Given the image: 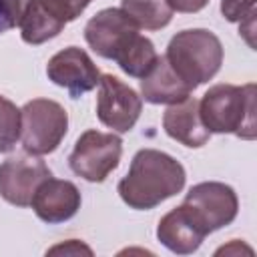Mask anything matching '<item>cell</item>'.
<instances>
[{"label":"cell","instance_id":"6","mask_svg":"<svg viewBox=\"0 0 257 257\" xmlns=\"http://www.w3.org/2000/svg\"><path fill=\"white\" fill-rule=\"evenodd\" d=\"M143 112V98L139 92L124 84L112 74H100L98 96H96V116L98 120L112 128L114 133H128Z\"/></svg>","mask_w":257,"mask_h":257},{"label":"cell","instance_id":"15","mask_svg":"<svg viewBox=\"0 0 257 257\" xmlns=\"http://www.w3.org/2000/svg\"><path fill=\"white\" fill-rule=\"evenodd\" d=\"M120 10L145 30H161L173 20V10L167 0H120Z\"/></svg>","mask_w":257,"mask_h":257},{"label":"cell","instance_id":"19","mask_svg":"<svg viewBox=\"0 0 257 257\" xmlns=\"http://www.w3.org/2000/svg\"><path fill=\"white\" fill-rule=\"evenodd\" d=\"M26 4H28V0H0V12L6 18L8 28L20 24V18L24 14Z\"/></svg>","mask_w":257,"mask_h":257},{"label":"cell","instance_id":"22","mask_svg":"<svg viewBox=\"0 0 257 257\" xmlns=\"http://www.w3.org/2000/svg\"><path fill=\"white\" fill-rule=\"evenodd\" d=\"M78 2H82V4H84V6H88V4H90V2H92V0H78Z\"/></svg>","mask_w":257,"mask_h":257},{"label":"cell","instance_id":"10","mask_svg":"<svg viewBox=\"0 0 257 257\" xmlns=\"http://www.w3.org/2000/svg\"><path fill=\"white\" fill-rule=\"evenodd\" d=\"M46 76L56 86L68 90L72 98L90 92L100 82V70L78 46H66L58 50L46 64Z\"/></svg>","mask_w":257,"mask_h":257},{"label":"cell","instance_id":"12","mask_svg":"<svg viewBox=\"0 0 257 257\" xmlns=\"http://www.w3.org/2000/svg\"><path fill=\"white\" fill-rule=\"evenodd\" d=\"M80 191L74 183L48 177L38 185L30 207L40 221L56 225L72 219L80 209Z\"/></svg>","mask_w":257,"mask_h":257},{"label":"cell","instance_id":"4","mask_svg":"<svg viewBox=\"0 0 257 257\" xmlns=\"http://www.w3.org/2000/svg\"><path fill=\"white\" fill-rule=\"evenodd\" d=\"M22 128L20 141L28 155L54 153L68 131V112L64 106L50 98H32L20 108Z\"/></svg>","mask_w":257,"mask_h":257},{"label":"cell","instance_id":"16","mask_svg":"<svg viewBox=\"0 0 257 257\" xmlns=\"http://www.w3.org/2000/svg\"><path fill=\"white\" fill-rule=\"evenodd\" d=\"M157 50H155V44L151 38L139 34L133 44L114 60L118 64V68L128 74V76H135V78H143L151 68L153 64L157 62Z\"/></svg>","mask_w":257,"mask_h":257},{"label":"cell","instance_id":"21","mask_svg":"<svg viewBox=\"0 0 257 257\" xmlns=\"http://www.w3.org/2000/svg\"><path fill=\"white\" fill-rule=\"evenodd\" d=\"M46 253H86V255H92V251L86 247V245H82L80 241H76V239H70V241H66V243H62V245H56V247H52V249H48Z\"/></svg>","mask_w":257,"mask_h":257},{"label":"cell","instance_id":"7","mask_svg":"<svg viewBox=\"0 0 257 257\" xmlns=\"http://www.w3.org/2000/svg\"><path fill=\"white\" fill-rule=\"evenodd\" d=\"M139 30L141 28L120 8H104L86 22L84 38L98 56L116 60L139 36Z\"/></svg>","mask_w":257,"mask_h":257},{"label":"cell","instance_id":"17","mask_svg":"<svg viewBox=\"0 0 257 257\" xmlns=\"http://www.w3.org/2000/svg\"><path fill=\"white\" fill-rule=\"evenodd\" d=\"M22 116L20 108L6 96L0 94V153H8L14 149L20 139Z\"/></svg>","mask_w":257,"mask_h":257},{"label":"cell","instance_id":"13","mask_svg":"<svg viewBox=\"0 0 257 257\" xmlns=\"http://www.w3.org/2000/svg\"><path fill=\"white\" fill-rule=\"evenodd\" d=\"M163 128L173 141L189 149H199L207 145L211 137V133L201 120L199 100L193 96H187L185 100L169 104V108L163 114Z\"/></svg>","mask_w":257,"mask_h":257},{"label":"cell","instance_id":"20","mask_svg":"<svg viewBox=\"0 0 257 257\" xmlns=\"http://www.w3.org/2000/svg\"><path fill=\"white\" fill-rule=\"evenodd\" d=\"M167 4L171 6L173 12H183V14H195L199 10H203L209 0H167Z\"/></svg>","mask_w":257,"mask_h":257},{"label":"cell","instance_id":"5","mask_svg":"<svg viewBox=\"0 0 257 257\" xmlns=\"http://www.w3.org/2000/svg\"><path fill=\"white\" fill-rule=\"evenodd\" d=\"M122 141L114 133H100L94 128L84 131L68 157L74 175L88 183H102L120 163Z\"/></svg>","mask_w":257,"mask_h":257},{"label":"cell","instance_id":"1","mask_svg":"<svg viewBox=\"0 0 257 257\" xmlns=\"http://www.w3.org/2000/svg\"><path fill=\"white\" fill-rule=\"evenodd\" d=\"M187 181L185 167L171 155L157 149H141L118 181V195L124 205L149 211L183 191Z\"/></svg>","mask_w":257,"mask_h":257},{"label":"cell","instance_id":"18","mask_svg":"<svg viewBox=\"0 0 257 257\" xmlns=\"http://www.w3.org/2000/svg\"><path fill=\"white\" fill-rule=\"evenodd\" d=\"M221 14L229 22H243L255 14V0H221Z\"/></svg>","mask_w":257,"mask_h":257},{"label":"cell","instance_id":"11","mask_svg":"<svg viewBox=\"0 0 257 257\" xmlns=\"http://www.w3.org/2000/svg\"><path fill=\"white\" fill-rule=\"evenodd\" d=\"M207 235V227L187 203L171 209L167 215L161 217L157 225V239L161 241V245L177 255L195 253Z\"/></svg>","mask_w":257,"mask_h":257},{"label":"cell","instance_id":"3","mask_svg":"<svg viewBox=\"0 0 257 257\" xmlns=\"http://www.w3.org/2000/svg\"><path fill=\"white\" fill-rule=\"evenodd\" d=\"M165 58L179 78L195 90L221 70L223 44L219 36L207 28H187L171 38Z\"/></svg>","mask_w":257,"mask_h":257},{"label":"cell","instance_id":"2","mask_svg":"<svg viewBox=\"0 0 257 257\" xmlns=\"http://www.w3.org/2000/svg\"><path fill=\"white\" fill-rule=\"evenodd\" d=\"M199 114L209 133L235 135L253 141L255 128V84H215L199 100Z\"/></svg>","mask_w":257,"mask_h":257},{"label":"cell","instance_id":"8","mask_svg":"<svg viewBox=\"0 0 257 257\" xmlns=\"http://www.w3.org/2000/svg\"><path fill=\"white\" fill-rule=\"evenodd\" d=\"M52 177L36 155H14L0 163V197L14 207H28L38 185Z\"/></svg>","mask_w":257,"mask_h":257},{"label":"cell","instance_id":"14","mask_svg":"<svg viewBox=\"0 0 257 257\" xmlns=\"http://www.w3.org/2000/svg\"><path fill=\"white\" fill-rule=\"evenodd\" d=\"M191 88L171 68L165 54L157 56L153 68L141 78V98L151 104H175L191 96Z\"/></svg>","mask_w":257,"mask_h":257},{"label":"cell","instance_id":"9","mask_svg":"<svg viewBox=\"0 0 257 257\" xmlns=\"http://www.w3.org/2000/svg\"><path fill=\"white\" fill-rule=\"evenodd\" d=\"M187 205L199 215L209 233L231 225L239 211V199L231 185L219 181H203L189 189L185 195Z\"/></svg>","mask_w":257,"mask_h":257}]
</instances>
